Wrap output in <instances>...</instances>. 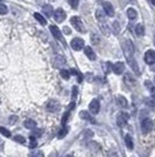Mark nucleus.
Masks as SVG:
<instances>
[{
    "label": "nucleus",
    "instance_id": "1",
    "mask_svg": "<svg viewBox=\"0 0 155 157\" xmlns=\"http://www.w3.org/2000/svg\"><path fill=\"white\" fill-rule=\"evenodd\" d=\"M123 48H124V54H125L126 59L128 60V59H131V58H133V55H134V45H133V42H132L131 40H126V41L124 42Z\"/></svg>",
    "mask_w": 155,
    "mask_h": 157
},
{
    "label": "nucleus",
    "instance_id": "2",
    "mask_svg": "<svg viewBox=\"0 0 155 157\" xmlns=\"http://www.w3.org/2000/svg\"><path fill=\"white\" fill-rule=\"evenodd\" d=\"M71 25L75 27V29L78 31V32L85 33V27H84V25H83L81 18H78V17H72V18H71Z\"/></svg>",
    "mask_w": 155,
    "mask_h": 157
},
{
    "label": "nucleus",
    "instance_id": "3",
    "mask_svg": "<svg viewBox=\"0 0 155 157\" xmlns=\"http://www.w3.org/2000/svg\"><path fill=\"white\" fill-rule=\"evenodd\" d=\"M128 114H126V113H119L118 115H117V124L118 127H120V128H123L125 125L127 124V122H128Z\"/></svg>",
    "mask_w": 155,
    "mask_h": 157
},
{
    "label": "nucleus",
    "instance_id": "4",
    "mask_svg": "<svg viewBox=\"0 0 155 157\" xmlns=\"http://www.w3.org/2000/svg\"><path fill=\"white\" fill-rule=\"evenodd\" d=\"M70 45L74 51H81L84 48V40L81 39V38H75V39L71 40Z\"/></svg>",
    "mask_w": 155,
    "mask_h": 157
},
{
    "label": "nucleus",
    "instance_id": "5",
    "mask_svg": "<svg viewBox=\"0 0 155 157\" xmlns=\"http://www.w3.org/2000/svg\"><path fill=\"white\" fill-rule=\"evenodd\" d=\"M152 128H153V122H152V120L145 118L141 122V130L143 134H148L149 131L152 130Z\"/></svg>",
    "mask_w": 155,
    "mask_h": 157
},
{
    "label": "nucleus",
    "instance_id": "6",
    "mask_svg": "<svg viewBox=\"0 0 155 157\" xmlns=\"http://www.w3.org/2000/svg\"><path fill=\"white\" fill-rule=\"evenodd\" d=\"M89 109H90V113L92 115H96L99 113V109H100V103H99V101H98L97 98H95V100H92L90 102V105H89Z\"/></svg>",
    "mask_w": 155,
    "mask_h": 157
},
{
    "label": "nucleus",
    "instance_id": "7",
    "mask_svg": "<svg viewBox=\"0 0 155 157\" xmlns=\"http://www.w3.org/2000/svg\"><path fill=\"white\" fill-rule=\"evenodd\" d=\"M52 63H54V66H55L56 68L62 69L65 66V59L62 55H55L54 59H52Z\"/></svg>",
    "mask_w": 155,
    "mask_h": 157
},
{
    "label": "nucleus",
    "instance_id": "8",
    "mask_svg": "<svg viewBox=\"0 0 155 157\" xmlns=\"http://www.w3.org/2000/svg\"><path fill=\"white\" fill-rule=\"evenodd\" d=\"M47 110L50 111V113H56L59 110V103L56 100H50L48 103H47Z\"/></svg>",
    "mask_w": 155,
    "mask_h": 157
},
{
    "label": "nucleus",
    "instance_id": "9",
    "mask_svg": "<svg viewBox=\"0 0 155 157\" xmlns=\"http://www.w3.org/2000/svg\"><path fill=\"white\" fill-rule=\"evenodd\" d=\"M145 61H146V63H148L149 66L155 63V51H152V49L147 51L146 54H145Z\"/></svg>",
    "mask_w": 155,
    "mask_h": 157
},
{
    "label": "nucleus",
    "instance_id": "10",
    "mask_svg": "<svg viewBox=\"0 0 155 157\" xmlns=\"http://www.w3.org/2000/svg\"><path fill=\"white\" fill-rule=\"evenodd\" d=\"M54 18L56 20V22H62L65 19V12L62 8H57L54 13Z\"/></svg>",
    "mask_w": 155,
    "mask_h": 157
},
{
    "label": "nucleus",
    "instance_id": "11",
    "mask_svg": "<svg viewBox=\"0 0 155 157\" xmlns=\"http://www.w3.org/2000/svg\"><path fill=\"white\" fill-rule=\"evenodd\" d=\"M103 8H104V12L106 13V15H109V17H113L114 15V8L112 6V4H110V2H104Z\"/></svg>",
    "mask_w": 155,
    "mask_h": 157
},
{
    "label": "nucleus",
    "instance_id": "12",
    "mask_svg": "<svg viewBox=\"0 0 155 157\" xmlns=\"http://www.w3.org/2000/svg\"><path fill=\"white\" fill-rule=\"evenodd\" d=\"M50 32L52 33V35L58 40V41H62L63 42V36H62V33L59 31V28L57 26H50Z\"/></svg>",
    "mask_w": 155,
    "mask_h": 157
},
{
    "label": "nucleus",
    "instance_id": "13",
    "mask_svg": "<svg viewBox=\"0 0 155 157\" xmlns=\"http://www.w3.org/2000/svg\"><path fill=\"white\" fill-rule=\"evenodd\" d=\"M99 27H100V31H102V33H103L105 36H109L111 33V29L110 27H109V25L106 24V21L105 22H99Z\"/></svg>",
    "mask_w": 155,
    "mask_h": 157
},
{
    "label": "nucleus",
    "instance_id": "14",
    "mask_svg": "<svg viewBox=\"0 0 155 157\" xmlns=\"http://www.w3.org/2000/svg\"><path fill=\"white\" fill-rule=\"evenodd\" d=\"M125 71V65H124L123 62H117L116 65L113 66V72L118 74V75H120L121 73H124Z\"/></svg>",
    "mask_w": 155,
    "mask_h": 157
},
{
    "label": "nucleus",
    "instance_id": "15",
    "mask_svg": "<svg viewBox=\"0 0 155 157\" xmlns=\"http://www.w3.org/2000/svg\"><path fill=\"white\" fill-rule=\"evenodd\" d=\"M127 61H128V63H129V66H131V68L133 69V72L139 75V74H140V71H139V66H138L136 61L134 60V58H131V59H128Z\"/></svg>",
    "mask_w": 155,
    "mask_h": 157
},
{
    "label": "nucleus",
    "instance_id": "16",
    "mask_svg": "<svg viewBox=\"0 0 155 157\" xmlns=\"http://www.w3.org/2000/svg\"><path fill=\"white\" fill-rule=\"evenodd\" d=\"M124 82L128 86V87H132V86L135 85V78H133V76H131V74H126L124 76Z\"/></svg>",
    "mask_w": 155,
    "mask_h": 157
},
{
    "label": "nucleus",
    "instance_id": "17",
    "mask_svg": "<svg viewBox=\"0 0 155 157\" xmlns=\"http://www.w3.org/2000/svg\"><path fill=\"white\" fill-rule=\"evenodd\" d=\"M84 53L85 55L89 58V60H96V54L93 52V49L91 48V47H84Z\"/></svg>",
    "mask_w": 155,
    "mask_h": 157
},
{
    "label": "nucleus",
    "instance_id": "18",
    "mask_svg": "<svg viewBox=\"0 0 155 157\" xmlns=\"http://www.w3.org/2000/svg\"><path fill=\"white\" fill-rule=\"evenodd\" d=\"M127 17H128L129 20H135L136 17H138V13H136V11L134 8H132V7H129L128 10H127Z\"/></svg>",
    "mask_w": 155,
    "mask_h": 157
},
{
    "label": "nucleus",
    "instance_id": "19",
    "mask_svg": "<svg viewBox=\"0 0 155 157\" xmlns=\"http://www.w3.org/2000/svg\"><path fill=\"white\" fill-rule=\"evenodd\" d=\"M96 18H97L98 22H105V21H106V20H105V14L103 13L102 10H97V11H96Z\"/></svg>",
    "mask_w": 155,
    "mask_h": 157
},
{
    "label": "nucleus",
    "instance_id": "20",
    "mask_svg": "<svg viewBox=\"0 0 155 157\" xmlns=\"http://www.w3.org/2000/svg\"><path fill=\"white\" fill-rule=\"evenodd\" d=\"M23 125H25V128H27V129H35L36 123H35V121H33V120H26Z\"/></svg>",
    "mask_w": 155,
    "mask_h": 157
},
{
    "label": "nucleus",
    "instance_id": "21",
    "mask_svg": "<svg viewBox=\"0 0 155 157\" xmlns=\"http://www.w3.org/2000/svg\"><path fill=\"white\" fill-rule=\"evenodd\" d=\"M125 143H126V147L128 148L129 150L133 149V147H134V145H133V140L131 138L129 135H126V136H125Z\"/></svg>",
    "mask_w": 155,
    "mask_h": 157
},
{
    "label": "nucleus",
    "instance_id": "22",
    "mask_svg": "<svg viewBox=\"0 0 155 157\" xmlns=\"http://www.w3.org/2000/svg\"><path fill=\"white\" fill-rule=\"evenodd\" d=\"M43 13H45V15L47 17V18L52 17V7L50 6V5H45V6H43Z\"/></svg>",
    "mask_w": 155,
    "mask_h": 157
},
{
    "label": "nucleus",
    "instance_id": "23",
    "mask_svg": "<svg viewBox=\"0 0 155 157\" xmlns=\"http://www.w3.org/2000/svg\"><path fill=\"white\" fill-rule=\"evenodd\" d=\"M117 100H118V103L121 105V107H127V105H128V102H127L126 98H124L121 95H119V96L117 98Z\"/></svg>",
    "mask_w": 155,
    "mask_h": 157
},
{
    "label": "nucleus",
    "instance_id": "24",
    "mask_svg": "<svg viewBox=\"0 0 155 157\" xmlns=\"http://www.w3.org/2000/svg\"><path fill=\"white\" fill-rule=\"evenodd\" d=\"M34 18L38 20V21H39L40 24L42 25V26H45V24H47V20H45V18H43V17H42V15H41L40 13H35V14H34Z\"/></svg>",
    "mask_w": 155,
    "mask_h": 157
},
{
    "label": "nucleus",
    "instance_id": "25",
    "mask_svg": "<svg viewBox=\"0 0 155 157\" xmlns=\"http://www.w3.org/2000/svg\"><path fill=\"white\" fill-rule=\"evenodd\" d=\"M135 33L138 36H142L143 34H145V28H143V26L142 25H136L135 26Z\"/></svg>",
    "mask_w": 155,
    "mask_h": 157
},
{
    "label": "nucleus",
    "instance_id": "26",
    "mask_svg": "<svg viewBox=\"0 0 155 157\" xmlns=\"http://www.w3.org/2000/svg\"><path fill=\"white\" fill-rule=\"evenodd\" d=\"M112 32L114 33V34H119V32H120V25H119V22H117V21H114L113 24H112Z\"/></svg>",
    "mask_w": 155,
    "mask_h": 157
},
{
    "label": "nucleus",
    "instance_id": "27",
    "mask_svg": "<svg viewBox=\"0 0 155 157\" xmlns=\"http://www.w3.org/2000/svg\"><path fill=\"white\" fill-rule=\"evenodd\" d=\"M79 116L82 118H84V120H89L91 122H93V118L91 117L90 114H89L88 111H81V113H79Z\"/></svg>",
    "mask_w": 155,
    "mask_h": 157
},
{
    "label": "nucleus",
    "instance_id": "28",
    "mask_svg": "<svg viewBox=\"0 0 155 157\" xmlns=\"http://www.w3.org/2000/svg\"><path fill=\"white\" fill-rule=\"evenodd\" d=\"M70 71H67V69H61V76L64 78V80H69L70 78Z\"/></svg>",
    "mask_w": 155,
    "mask_h": 157
},
{
    "label": "nucleus",
    "instance_id": "29",
    "mask_svg": "<svg viewBox=\"0 0 155 157\" xmlns=\"http://www.w3.org/2000/svg\"><path fill=\"white\" fill-rule=\"evenodd\" d=\"M28 157H45V155L42 151H33L28 155Z\"/></svg>",
    "mask_w": 155,
    "mask_h": 157
},
{
    "label": "nucleus",
    "instance_id": "30",
    "mask_svg": "<svg viewBox=\"0 0 155 157\" xmlns=\"http://www.w3.org/2000/svg\"><path fill=\"white\" fill-rule=\"evenodd\" d=\"M0 130H1V134H2V135H4L5 137H9V136H11V131H9V130H7L6 128H4V127H1V129H0Z\"/></svg>",
    "mask_w": 155,
    "mask_h": 157
},
{
    "label": "nucleus",
    "instance_id": "31",
    "mask_svg": "<svg viewBox=\"0 0 155 157\" xmlns=\"http://www.w3.org/2000/svg\"><path fill=\"white\" fill-rule=\"evenodd\" d=\"M14 141H15V142H19V143H21V144H25V142H26L25 137H22V136H20V135L15 136V137H14Z\"/></svg>",
    "mask_w": 155,
    "mask_h": 157
},
{
    "label": "nucleus",
    "instance_id": "32",
    "mask_svg": "<svg viewBox=\"0 0 155 157\" xmlns=\"http://www.w3.org/2000/svg\"><path fill=\"white\" fill-rule=\"evenodd\" d=\"M69 1V4H70V6L72 8H76L78 6V4H79V0H68Z\"/></svg>",
    "mask_w": 155,
    "mask_h": 157
},
{
    "label": "nucleus",
    "instance_id": "33",
    "mask_svg": "<svg viewBox=\"0 0 155 157\" xmlns=\"http://www.w3.org/2000/svg\"><path fill=\"white\" fill-rule=\"evenodd\" d=\"M0 13L2 14V15L7 13V6L4 4V2H2V4H1V6H0Z\"/></svg>",
    "mask_w": 155,
    "mask_h": 157
},
{
    "label": "nucleus",
    "instance_id": "34",
    "mask_svg": "<svg viewBox=\"0 0 155 157\" xmlns=\"http://www.w3.org/2000/svg\"><path fill=\"white\" fill-rule=\"evenodd\" d=\"M31 148H35L36 147V141H35V136H31V144H29Z\"/></svg>",
    "mask_w": 155,
    "mask_h": 157
},
{
    "label": "nucleus",
    "instance_id": "35",
    "mask_svg": "<svg viewBox=\"0 0 155 157\" xmlns=\"http://www.w3.org/2000/svg\"><path fill=\"white\" fill-rule=\"evenodd\" d=\"M42 132H43V130H42V129H38V130L34 131V132H33L32 135H33V136H35V137H40Z\"/></svg>",
    "mask_w": 155,
    "mask_h": 157
},
{
    "label": "nucleus",
    "instance_id": "36",
    "mask_svg": "<svg viewBox=\"0 0 155 157\" xmlns=\"http://www.w3.org/2000/svg\"><path fill=\"white\" fill-rule=\"evenodd\" d=\"M68 132V129H65V128H63L62 130L59 131V134H58V137L59 138H62V137H64V135Z\"/></svg>",
    "mask_w": 155,
    "mask_h": 157
},
{
    "label": "nucleus",
    "instance_id": "37",
    "mask_svg": "<svg viewBox=\"0 0 155 157\" xmlns=\"http://www.w3.org/2000/svg\"><path fill=\"white\" fill-rule=\"evenodd\" d=\"M91 40H92V42H95V44H98V42H99V39H98V36L96 34H92V35H91Z\"/></svg>",
    "mask_w": 155,
    "mask_h": 157
},
{
    "label": "nucleus",
    "instance_id": "38",
    "mask_svg": "<svg viewBox=\"0 0 155 157\" xmlns=\"http://www.w3.org/2000/svg\"><path fill=\"white\" fill-rule=\"evenodd\" d=\"M77 93H78V88L77 87H74L72 88V98H75L77 96Z\"/></svg>",
    "mask_w": 155,
    "mask_h": 157
},
{
    "label": "nucleus",
    "instance_id": "39",
    "mask_svg": "<svg viewBox=\"0 0 155 157\" xmlns=\"http://www.w3.org/2000/svg\"><path fill=\"white\" fill-rule=\"evenodd\" d=\"M150 92H152V98H153V100H154V102H155V87H152V88H150Z\"/></svg>",
    "mask_w": 155,
    "mask_h": 157
},
{
    "label": "nucleus",
    "instance_id": "40",
    "mask_svg": "<svg viewBox=\"0 0 155 157\" xmlns=\"http://www.w3.org/2000/svg\"><path fill=\"white\" fill-rule=\"evenodd\" d=\"M63 32H64L65 34H70V29H69V27H64V28H63Z\"/></svg>",
    "mask_w": 155,
    "mask_h": 157
},
{
    "label": "nucleus",
    "instance_id": "41",
    "mask_svg": "<svg viewBox=\"0 0 155 157\" xmlns=\"http://www.w3.org/2000/svg\"><path fill=\"white\" fill-rule=\"evenodd\" d=\"M150 69H152L153 72H155V63H153V65H150Z\"/></svg>",
    "mask_w": 155,
    "mask_h": 157
},
{
    "label": "nucleus",
    "instance_id": "42",
    "mask_svg": "<svg viewBox=\"0 0 155 157\" xmlns=\"http://www.w3.org/2000/svg\"><path fill=\"white\" fill-rule=\"evenodd\" d=\"M147 1H148V2H150L152 5H155V0H147Z\"/></svg>",
    "mask_w": 155,
    "mask_h": 157
},
{
    "label": "nucleus",
    "instance_id": "43",
    "mask_svg": "<svg viewBox=\"0 0 155 157\" xmlns=\"http://www.w3.org/2000/svg\"><path fill=\"white\" fill-rule=\"evenodd\" d=\"M127 1H132V2H134V1H135V0H127Z\"/></svg>",
    "mask_w": 155,
    "mask_h": 157
},
{
    "label": "nucleus",
    "instance_id": "44",
    "mask_svg": "<svg viewBox=\"0 0 155 157\" xmlns=\"http://www.w3.org/2000/svg\"><path fill=\"white\" fill-rule=\"evenodd\" d=\"M65 157H74V156H71V155H68V156H65Z\"/></svg>",
    "mask_w": 155,
    "mask_h": 157
},
{
    "label": "nucleus",
    "instance_id": "45",
    "mask_svg": "<svg viewBox=\"0 0 155 157\" xmlns=\"http://www.w3.org/2000/svg\"><path fill=\"white\" fill-rule=\"evenodd\" d=\"M154 82H155V78H154Z\"/></svg>",
    "mask_w": 155,
    "mask_h": 157
},
{
    "label": "nucleus",
    "instance_id": "46",
    "mask_svg": "<svg viewBox=\"0 0 155 157\" xmlns=\"http://www.w3.org/2000/svg\"><path fill=\"white\" fill-rule=\"evenodd\" d=\"M154 44H155V39H154Z\"/></svg>",
    "mask_w": 155,
    "mask_h": 157
}]
</instances>
